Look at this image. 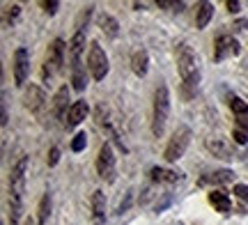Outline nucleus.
Returning <instances> with one entry per match:
<instances>
[{"instance_id":"13","label":"nucleus","mask_w":248,"mask_h":225,"mask_svg":"<svg viewBox=\"0 0 248 225\" xmlns=\"http://www.w3.org/2000/svg\"><path fill=\"white\" fill-rule=\"evenodd\" d=\"M85 51V32H74L69 39V69L80 67V55Z\"/></svg>"},{"instance_id":"39","label":"nucleus","mask_w":248,"mask_h":225,"mask_svg":"<svg viewBox=\"0 0 248 225\" xmlns=\"http://www.w3.org/2000/svg\"><path fill=\"white\" fill-rule=\"evenodd\" d=\"M26 225H32V221H30V218H28V223Z\"/></svg>"},{"instance_id":"19","label":"nucleus","mask_w":248,"mask_h":225,"mask_svg":"<svg viewBox=\"0 0 248 225\" xmlns=\"http://www.w3.org/2000/svg\"><path fill=\"white\" fill-rule=\"evenodd\" d=\"M99 28L106 32L110 39H115L117 35H120V23H117V18H113L110 14H99Z\"/></svg>"},{"instance_id":"14","label":"nucleus","mask_w":248,"mask_h":225,"mask_svg":"<svg viewBox=\"0 0 248 225\" xmlns=\"http://www.w3.org/2000/svg\"><path fill=\"white\" fill-rule=\"evenodd\" d=\"M90 113V106H88V101L85 99H78V101H74L71 104V108H69V115H67V129H74V126H78L85 117H88Z\"/></svg>"},{"instance_id":"8","label":"nucleus","mask_w":248,"mask_h":225,"mask_svg":"<svg viewBox=\"0 0 248 225\" xmlns=\"http://www.w3.org/2000/svg\"><path fill=\"white\" fill-rule=\"evenodd\" d=\"M26 106L30 113H35L37 117L44 115L46 110V92L39 88V85H35V83H30L26 88Z\"/></svg>"},{"instance_id":"12","label":"nucleus","mask_w":248,"mask_h":225,"mask_svg":"<svg viewBox=\"0 0 248 225\" xmlns=\"http://www.w3.org/2000/svg\"><path fill=\"white\" fill-rule=\"evenodd\" d=\"M67 101H69V88L62 85L53 97V115H55V120H60L62 126L67 124V115H69V108H71Z\"/></svg>"},{"instance_id":"1","label":"nucleus","mask_w":248,"mask_h":225,"mask_svg":"<svg viewBox=\"0 0 248 225\" xmlns=\"http://www.w3.org/2000/svg\"><path fill=\"white\" fill-rule=\"evenodd\" d=\"M175 55H177V69H179L184 88H193L195 90L198 83H200V67H198V58H195L193 48L182 42L175 48Z\"/></svg>"},{"instance_id":"34","label":"nucleus","mask_w":248,"mask_h":225,"mask_svg":"<svg viewBox=\"0 0 248 225\" xmlns=\"http://www.w3.org/2000/svg\"><path fill=\"white\" fill-rule=\"evenodd\" d=\"M152 195H154V193H152V186H145V189L140 191V198H138V202H140V205H147V202L152 200Z\"/></svg>"},{"instance_id":"20","label":"nucleus","mask_w":248,"mask_h":225,"mask_svg":"<svg viewBox=\"0 0 248 225\" xmlns=\"http://www.w3.org/2000/svg\"><path fill=\"white\" fill-rule=\"evenodd\" d=\"M209 202H212L214 209H216V211H221V214H228L230 207H232L228 193H223V191H212V193H209Z\"/></svg>"},{"instance_id":"10","label":"nucleus","mask_w":248,"mask_h":225,"mask_svg":"<svg viewBox=\"0 0 248 225\" xmlns=\"http://www.w3.org/2000/svg\"><path fill=\"white\" fill-rule=\"evenodd\" d=\"M28 69H30V55H28V48L21 46L14 53V85L16 88H23L28 78Z\"/></svg>"},{"instance_id":"30","label":"nucleus","mask_w":248,"mask_h":225,"mask_svg":"<svg viewBox=\"0 0 248 225\" xmlns=\"http://www.w3.org/2000/svg\"><path fill=\"white\" fill-rule=\"evenodd\" d=\"M234 195H237L241 202H248V186L246 184H234Z\"/></svg>"},{"instance_id":"2","label":"nucleus","mask_w":248,"mask_h":225,"mask_svg":"<svg viewBox=\"0 0 248 225\" xmlns=\"http://www.w3.org/2000/svg\"><path fill=\"white\" fill-rule=\"evenodd\" d=\"M168 115H170V92L168 85L161 83L156 92H154V110H152V134L161 138L168 124Z\"/></svg>"},{"instance_id":"27","label":"nucleus","mask_w":248,"mask_h":225,"mask_svg":"<svg viewBox=\"0 0 248 225\" xmlns=\"http://www.w3.org/2000/svg\"><path fill=\"white\" fill-rule=\"evenodd\" d=\"M131 202H133V191L129 189L126 193H124V198L117 202V209H115V214L117 216H122V214H126L129 211V207H131Z\"/></svg>"},{"instance_id":"7","label":"nucleus","mask_w":248,"mask_h":225,"mask_svg":"<svg viewBox=\"0 0 248 225\" xmlns=\"http://www.w3.org/2000/svg\"><path fill=\"white\" fill-rule=\"evenodd\" d=\"M26 172H28V156H21L12 165V175H9V193L12 195H23L26 193Z\"/></svg>"},{"instance_id":"17","label":"nucleus","mask_w":248,"mask_h":225,"mask_svg":"<svg viewBox=\"0 0 248 225\" xmlns=\"http://www.w3.org/2000/svg\"><path fill=\"white\" fill-rule=\"evenodd\" d=\"M131 69L136 76H147V69H150V55L145 48H138L136 53L131 55Z\"/></svg>"},{"instance_id":"22","label":"nucleus","mask_w":248,"mask_h":225,"mask_svg":"<svg viewBox=\"0 0 248 225\" xmlns=\"http://www.w3.org/2000/svg\"><path fill=\"white\" fill-rule=\"evenodd\" d=\"M88 85V74H85V67L80 64L76 69H71V88L76 92H83Z\"/></svg>"},{"instance_id":"29","label":"nucleus","mask_w":248,"mask_h":225,"mask_svg":"<svg viewBox=\"0 0 248 225\" xmlns=\"http://www.w3.org/2000/svg\"><path fill=\"white\" fill-rule=\"evenodd\" d=\"M58 161H60V147H51V152H48V156H46V163H48V168L58 165Z\"/></svg>"},{"instance_id":"38","label":"nucleus","mask_w":248,"mask_h":225,"mask_svg":"<svg viewBox=\"0 0 248 225\" xmlns=\"http://www.w3.org/2000/svg\"><path fill=\"white\" fill-rule=\"evenodd\" d=\"M246 26H248V21H246V18H239V21L234 23V30H246Z\"/></svg>"},{"instance_id":"18","label":"nucleus","mask_w":248,"mask_h":225,"mask_svg":"<svg viewBox=\"0 0 248 225\" xmlns=\"http://www.w3.org/2000/svg\"><path fill=\"white\" fill-rule=\"evenodd\" d=\"M21 216H23V195L9 193V225H18Z\"/></svg>"},{"instance_id":"25","label":"nucleus","mask_w":248,"mask_h":225,"mask_svg":"<svg viewBox=\"0 0 248 225\" xmlns=\"http://www.w3.org/2000/svg\"><path fill=\"white\" fill-rule=\"evenodd\" d=\"M230 108L237 117H248V104L241 97H230Z\"/></svg>"},{"instance_id":"23","label":"nucleus","mask_w":248,"mask_h":225,"mask_svg":"<svg viewBox=\"0 0 248 225\" xmlns=\"http://www.w3.org/2000/svg\"><path fill=\"white\" fill-rule=\"evenodd\" d=\"M48 214H51V193H44L39 200V207H37V223L44 225L48 221Z\"/></svg>"},{"instance_id":"28","label":"nucleus","mask_w":248,"mask_h":225,"mask_svg":"<svg viewBox=\"0 0 248 225\" xmlns=\"http://www.w3.org/2000/svg\"><path fill=\"white\" fill-rule=\"evenodd\" d=\"M85 145H88V135L80 131V134L74 135V140H71V150H74V152H83V150H85Z\"/></svg>"},{"instance_id":"32","label":"nucleus","mask_w":248,"mask_h":225,"mask_svg":"<svg viewBox=\"0 0 248 225\" xmlns=\"http://www.w3.org/2000/svg\"><path fill=\"white\" fill-rule=\"evenodd\" d=\"M18 14H21V7H18V5H12V7H7V16H5V23H14Z\"/></svg>"},{"instance_id":"26","label":"nucleus","mask_w":248,"mask_h":225,"mask_svg":"<svg viewBox=\"0 0 248 225\" xmlns=\"http://www.w3.org/2000/svg\"><path fill=\"white\" fill-rule=\"evenodd\" d=\"M92 9H94V7L90 5V7H85L78 14V18H76V32H85V28H88L90 18H92Z\"/></svg>"},{"instance_id":"6","label":"nucleus","mask_w":248,"mask_h":225,"mask_svg":"<svg viewBox=\"0 0 248 225\" xmlns=\"http://www.w3.org/2000/svg\"><path fill=\"white\" fill-rule=\"evenodd\" d=\"M97 172L101 180L106 181H115V175H117V161H115V152L110 143H104L101 150L97 154Z\"/></svg>"},{"instance_id":"5","label":"nucleus","mask_w":248,"mask_h":225,"mask_svg":"<svg viewBox=\"0 0 248 225\" xmlns=\"http://www.w3.org/2000/svg\"><path fill=\"white\" fill-rule=\"evenodd\" d=\"M88 69L92 74V78L94 81H104L108 74V55L106 51L97 44V42H92L90 44V51H88Z\"/></svg>"},{"instance_id":"11","label":"nucleus","mask_w":248,"mask_h":225,"mask_svg":"<svg viewBox=\"0 0 248 225\" xmlns=\"http://www.w3.org/2000/svg\"><path fill=\"white\" fill-rule=\"evenodd\" d=\"M204 147H207L209 154L216 156V159H223V161L232 159V145H230V140L223 138V135H212V138H207V140H204Z\"/></svg>"},{"instance_id":"9","label":"nucleus","mask_w":248,"mask_h":225,"mask_svg":"<svg viewBox=\"0 0 248 225\" xmlns=\"http://www.w3.org/2000/svg\"><path fill=\"white\" fill-rule=\"evenodd\" d=\"M239 42L232 39L230 35L216 37V42H214V60L216 62H223L228 55H239Z\"/></svg>"},{"instance_id":"37","label":"nucleus","mask_w":248,"mask_h":225,"mask_svg":"<svg viewBox=\"0 0 248 225\" xmlns=\"http://www.w3.org/2000/svg\"><path fill=\"white\" fill-rule=\"evenodd\" d=\"M170 200H172V198H170V195H166V198L161 200V202H156V211H163V209L170 205Z\"/></svg>"},{"instance_id":"3","label":"nucleus","mask_w":248,"mask_h":225,"mask_svg":"<svg viewBox=\"0 0 248 225\" xmlns=\"http://www.w3.org/2000/svg\"><path fill=\"white\" fill-rule=\"evenodd\" d=\"M191 143V129L188 126H177V131L172 134V138L168 140V147H166V152H163V159L168 163H175L179 161L182 156H184L186 147Z\"/></svg>"},{"instance_id":"21","label":"nucleus","mask_w":248,"mask_h":225,"mask_svg":"<svg viewBox=\"0 0 248 225\" xmlns=\"http://www.w3.org/2000/svg\"><path fill=\"white\" fill-rule=\"evenodd\" d=\"M212 16H214V5L212 2H200V7H198V18H195L198 30L207 28V23L212 21Z\"/></svg>"},{"instance_id":"35","label":"nucleus","mask_w":248,"mask_h":225,"mask_svg":"<svg viewBox=\"0 0 248 225\" xmlns=\"http://www.w3.org/2000/svg\"><path fill=\"white\" fill-rule=\"evenodd\" d=\"M7 120H9V113H7V94L2 92V120H0V124L7 126Z\"/></svg>"},{"instance_id":"24","label":"nucleus","mask_w":248,"mask_h":225,"mask_svg":"<svg viewBox=\"0 0 248 225\" xmlns=\"http://www.w3.org/2000/svg\"><path fill=\"white\" fill-rule=\"evenodd\" d=\"M232 180H234V172H232V170H225V168H223V170L212 172L207 180H202V184H204V181H212V184H216V186H223V184H230Z\"/></svg>"},{"instance_id":"33","label":"nucleus","mask_w":248,"mask_h":225,"mask_svg":"<svg viewBox=\"0 0 248 225\" xmlns=\"http://www.w3.org/2000/svg\"><path fill=\"white\" fill-rule=\"evenodd\" d=\"M232 138H234V143L237 145H246L248 143V134L246 131H241V129H234V131H232Z\"/></svg>"},{"instance_id":"31","label":"nucleus","mask_w":248,"mask_h":225,"mask_svg":"<svg viewBox=\"0 0 248 225\" xmlns=\"http://www.w3.org/2000/svg\"><path fill=\"white\" fill-rule=\"evenodd\" d=\"M42 7H44L46 14H51V16H53L55 12H58V7H60V2H58V0H44V2H42Z\"/></svg>"},{"instance_id":"16","label":"nucleus","mask_w":248,"mask_h":225,"mask_svg":"<svg viewBox=\"0 0 248 225\" xmlns=\"http://www.w3.org/2000/svg\"><path fill=\"white\" fill-rule=\"evenodd\" d=\"M150 177L154 184H177L182 180V172L179 170H168V168H161V165H154L150 170Z\"/></svg>"},{"instance_id":"15","label":"nucleus","mask_w":248,"mask_h":225,"mask_svg":"<svg viewBox=\"0 0 248 225\" xmlns=\"http://www.w3.org/2000/svg\"><path fill=\"white\" fill-rule=\"evenodd\" d=\"M92 225H106V198L104 191L92 193Z\"/></svg>"},{"instance_id":"4","label":"nucleus","mask_w":248,"mask_h":225,"mask_svg":"<svg viewBox=\"0 0 248 225\" xmlns=\"http://www.w3.org/2000/svg\"><path fill=\"white\" fill-rule=\"evenodd\" d=\"M64 51H69V44H64L62 39H53L48 51H46V62H44V76L53 78L55 74L62 72L64 67Z\"/></svg>"},{"instance_id":"36","label":"nucleus","mask_w":248,"mask_h":225,"mask_svg":"<svg viewBox=\"0 0 248 225\" xmlns=\"http://www.w3.org/2000/svg\"><path fill=\"white\" fill-rule=\"evenodd\" d=\"M225 5H228V12H230V14H237V12L241 9V2H239V0H228Z\"/></svg>"}]
</instances>
